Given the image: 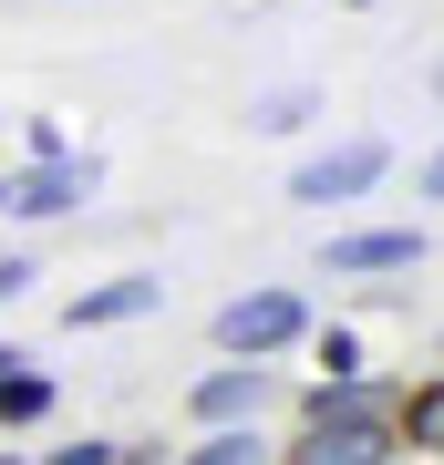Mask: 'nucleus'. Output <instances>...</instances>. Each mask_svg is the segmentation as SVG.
Masks as SVG:
<instances>
[{"instance_id":"f257e3e1","label":"nucleus","mask_w":444,"mask_h":465,"mask_svg":"<svg viewBox=\"0 0 444 465\" xmlns=\"http://www.w3.org/2000/svg\"><path fill=\"white\" fill-rule=\"evenodd\" d=\"M393 455H403V393H382V382H311L290 465H393Z\"/></svg>"},{"instance_id":"f03ea898","label":"nucleus","mask_w":444,"mask_h":465,"mask_svg":"<svg viewBox=\"0 0 444 465\" xmlns=\"http://www.w3.org/2000/svg\"><path fill=\"white\" fill-rule=\"evenodd\" d=\"M207 341L228 351V362H280V351L311 341V300L300 290H238L228 311L207 321Z\"/></svg>"},{"instance_id":"7ed1b4c3","label":"nucleus","mask_w":444,"mask_h":465,"mask_svg":"<svg viewBox=\"0 0 444 465\" xmlns=\"http://www.w3.org/2000/svg\"><path fill=\"white\" fill-rule=\"evenodd\" d=\"M94 186H104L94 155H32V166L0 176V217H11V228H42V217H73Z\"/></svg>"},{"instance_id":"20e7f679","label":"nucleus","mask_w":444,"mask_h":465,"mask_svg":"<svg viewBox=\"0 0 444 465\" xmlns=\"http://www.w3.org/2000/svg\"><path fill=\"white\" fill-rule=\"evenodd\" d=\"M382 176H393V145H382V134H341V145L300 155L290 197H300V207H351V197H372Z\"/></svg>"},{"instance_id":"39448f33","label":"nucleus","mask_w":444,"mask_h":465,"mask_svg":"<svg viewBox=\"0 0 444 465\" xmlns=\"http://www.w3.org/2000/svg\"><path fill=\"white\" fill-rule=\"evenodd\" d=\"M155 300H165L155 269H124V280H94V290L63 300V331H124V321H145Z\"/></svg>"},{"instance_id":"423d86ee","label":"nucleus","mask_w":444,"mask_h":465,"mask_svg":"<svg viewBox=\"0 0 444 465\" xmlns=\"http://www.w3.org/2000/svg\"><path fill=\"white\" fill-rule=\"evenodd\" d=\"M331 280H382V269H424V228H341L321 249Z\"/></svg>"},{"instance_id":"0eeeda50","label":"nucleus","mask_w":444,"mask_h":465,"mask_svg":"<svg viewBox=\"0 0 444 465\" xmlns=\"http://www.w3.org/2000/svg\"><path fill=\"white\" fill-rule=\"evenodd\" d=\"M269 393H280V382H269V362H217L197 393H186V414H197V424H259Z\"/></svg>"},{"instance_id":"6e6552de","label":"nucleus","mask_w":444,"mask_h":465,"mask_svg":"<svg viewBox=\"0 0 444 465\" xmlns=\"http://www.w3.org/2000/svg\"><path fill=\"white\" fill-rule=\"evenodd\" d=\"M176 465H280V445H259V424H207Z\"/></svg>"},{"instance_id":"1a4fd4ad","label":"nucleus","mask_w":444,"mask_h":465,"mask_svg":"<svg viewBox=\"0 0 444 465\" xmlns=\"http://www.w3.org/2000/svg\"><path fill=\"white\" fill-rule=\"evenodd\" d=\"M403 445L444 465V372H424V382L403 393Z\"/></svg>"},{"instance_id":"9d476101","label":"nucleus","mask_w":444,"mask_h":465,"mask_svg":"<svg viewBox=\"0 0 444 465\" xmlns=\"http://www.w3.org/2000/svg\"><path fill=\"white\" fill-rule=\"evenodd\" d=\"M42 414H52V372H32V351H21V362L0 372V424L21 434V424H42Z\"/></svg>"},{"instance_id":"9b49d317","label":"nucleus","mask_w":444,"mask_h":465,"mask_svg":"<svg viewBox=\"0 0 444 465\" xmlns=\"http://www.w3.org/2000/svg\"><path fill=\"white\" fill-rule=\"evenodd\" d=\"M311 114H321V94H269V104H259L248 124H259V134H300Z\"/></svg>"},{"instance_id":"f8f14e48","label":"nucleus","mask_w":444,"mask_h":465,"mask_svg":"<svg viewBox=\"0 0 444 465\" xmlns=\"http://www.w3.org/2000/svg\"><path fill=\"white\" fill-rule=\"evenodd\" d=\"M321 382H362V341L351 331H321Z\"/></svg>"},{"instance_id":"ddd939ff","label":"nucleus","mask_w":444,"mask_h":465,"mask_svg":"<svg viewBox=\"0 0 444 465\" xmlns=\"http://www.w3.org/2000/svg\"><path fill=\"white\" fill-rule=\"evenodd\" d=\"M52 465H124V445H104V434H83V445H63Z\"/></svg>"},{"instance_id":"4468645a","label":"nucleus","mask_w":444,"mask_h":465,"mask_svg":"<svg viewBox=\"0 0 444 465\" xmlns=\"http://www.w3.org/2000/svg\"><path fill=\"white\" fill-rule=\"evenodd\" d=\"M21 290H32V259H21V249H0V300H21Z\"/></svg>"},{"instance_id":"2eb2a0df","label":"nucleus","mask_w":444,"mask_h":465,"mask_svg":"<svg viewBox=\"0 0 444 465\" xmlns=\"http://www.w3.org/2000/svg\"><path fill=\"white\" fill-rule=\"evenodd\" d=\"M413 197H434V207H444V145L424 155V176H413Z\"/></svg>"},{"instance_id":"dca6fc26","label":"nucleus","mask_w":444,"mask_h":465,"mask_svg":"<svg viewBox=\"0 0 444 465\" xmlns=\"http://www.w3.org/2000/svg\"><path fill=\"white\" fill-rule=\"evenodd\" d=\"M11 362H21V351H11V341H0V372H11Z\"/></svg>"},{"instance_id":"f3484780","label":"nucleus","mask_w":444,"mask_h":465,"mask_svg":"<svg viewBox=\"0 0 444 465\" xmlns=\"http://www.w3.org/2000/svg\"><path fill=\"white\" fill-rule=\"evenodd\" d=\"M0 465H32V455H0Z\"/></svg>"},{"instance_id":"a211bd4d","label":"nucleus","mask_w":444,"mask_h":465,"mask_svg":"<svg viewBox=\"0 0 444 465\" xmlns=\"http://www.w3.org/2000/svg\"><path fill=\"white\" fill-rule=\"evenodd\" d=\"M341 11H362V0H341Z\"/></svg>"},{"instance_id":"6ab92c4d","label":"nucleus","mask_w":444,"mask_h":465,"mask_svg":"<svg viewBox=\"0 0 444 465\" xmlns=\"http://www.w3.org/2000/svg\"><path fill=\"white\" fill-rule=\"evenodd\" d=\"M434 94H444V73H434Z\"/></svg>"}]
</instances>
